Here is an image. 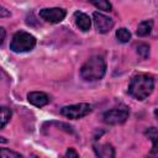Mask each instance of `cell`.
I'll list each match as a JSON object with an SVG mask.
<instances>
[{
    "label": "cell",
    "mask_w": 158,
    "mask_h": 158,
    "mask_svg": "<svg viewBox=\"0 0 158 158\" xmlns=\"http://www.w3.org/2000/svg\"><path fill=\"white\" fill-rule=\"evenodd\" d=\"M11 115H12V112H11V110L9 107L0 106V130L4 128L7 125V122L11 118Z\"/></svg>",
    "instance_id": "obj_13"
},
{
    "label": "cell",
    "mask_w": 158,
    "mask_h": 158,
    "mask_svg": "<svg viewBox=\"0 0 158 158\" xmlns=\"http://www.w3.org/2000/svg\"><path fill=\"white\" fill-rule=\"evenodd\" d=\"M67 12L60 7H47L40 10V17L49 23H58L64 20Z\"/></svg>",
    "instance_id": "obj_6"
},
{
    "label": "cell",
    "mask_w": 158,
    "mask_h": 158,
    "mask_svg": "<svg viewBox=\"0 0 158 158\" xmlns=\"http://www.w3.org/2000/svg\"><path fill=\"white\" fill-rule=\"evenodd\" d=\"M144 135L152 141V153H157V139H158V132L156 127H149L144 131Z\"/></svg>",
    "instance_id": "obj_12"
},
{
    "label": "cell",
    "mask_w": 158,
    "mask_h": 158,
    "mask_svg": "<svg viewBox=\"0 0 158 158\" xmlns=\"http://www.w3.org/2000/svg\"><path fill=\"white\" fill-rule=\"evenodd\" d=\"M65 157H74V158H77V157H79V154L73 148H68V151L65 152Z\"/></svg>",
    "instance_id": "obj_19"
},
{
    "label": "cell",
    "mask_w": 158,
    "mask_h": 158,
    "mask_svg": "<svg viewBox=\"0 0 158 158\" xmlns=\"http://www.w3.org/2000/svg\"><path fill=\"white\" fill-rule=\"evenodd\" d=\"M106 73V63L101 56H93L80 68V77L86 81L102 79Z\"/></svg>",
    "instance_id": "obj_2"
},
{
    "label": "cell",
    "mask_w": 158,
    "mask_h": 158,
    "mask_svg": "<svg viewBox=\"0 0 158 158\" xmlns=\"http://www.w3.org/2000/svg\"><path fill=\"white\" fill-rule=\"evenodd\" d=\"M116 38L121 42V43H127L130 40H131V33L127 28L122 27V28H118L116 31Z\"/></svg>",
    "instance_id": "obj_14"
},
{
    "label": "cell",
    "mask_w": 158,
    "mask_h": 158,
    "mask_svg": "<svg viewBox=\"0 0 158 158\" xmlns=\"http://www.w3.org/2000/svg\"><path fill=\"white\" fill-rule=\"evenodd\" d=\"M5 37H6V32H5V30L2 27H0V46L4 43Z\"/></svg>",
    "instance_id": "obj_20"
},
{
    "label": "cell",
    "mask_w": 158,
    "mask_h": 158,
    "mask_svg": "<svg viewBox=\"0 0 158 158\" xmlns=\"http://www.w3.org/2000/svg\"><path fill=\"white\" fill-rule=\"evenodd\" d=\"M36 46V38L28 32L25 31H17L10 42V49L15 53H22L28 52L33 49Z\"/></svg>",
    "instance_id": "obj_3"
},
{
    "label": "cell",
    "mask_w": 158,
    "mask_h": 158,
    "mask_svg": "<svg viewBox=\"0 0 158 158\" xmlns=\"http://www.w3.org/2000/svg\"><path fill=\"white\" fill-rule=\"evenodd\" d=\"M27 100L36 107H43L49 102V96L42 91H31L27 95Z\"/></svg>",
    "instance_id": "obj_8"
},
{
    "label": "cell",
    "mask_w": 158,
    "mask_h": 158,
    "mask_svg": "<svg viewBox=\"0 0 158 158\" xmlns=\"http://www.w3.org/2000/svg\"><path fill=\"white\" fill-rule=\"evenodd\" d=\"M6 142H7V139H6V138L0 137V143H6Z\"/></svg>",
    "instance_id": "obj_21"
},
{
    "label": "cell",
    "mask_w": 158,
    "mask_h": 158,
    "mask_svg": "<svg viewBox=\"0 0 158 158\" xmlns=\"http://www.w3.org/2000/svg\"><path fill=\"white\" fill-rule=\"evenodd\" d=\"M154 89V79L148 74L135 75L128 84V94L136 100L147 99Z\"/></svg>",
    "instance_id": "obj_1"
},
{
    "label": "cell",
    "mask_w": 158,
    "mask_h": 158,
    "mask_svg": "<svg viewBox=\"0 0 158 158\" xmlns=\"http://www.w3.org/2000/svg\"><path fill=\"white\" fill-rule=\"evenodd\" d=\"M152 28H153V20H146L138 25L136 33L139 37H144V36H148L151 33Z\"/></svg>",
    "instance_id": "obj_11"
},
{
    "label": "cell",
    "mask_w": 158,
    "mask_h": 158,
    "mask_svg": "<svg viewBox=\"0 0 158 158\" xmlns=\"http://www.w3.org/2000/svg\"><path fill=\"white\" fill-rule=\"evenodd\" d=\"M93 20H94L95 28L99 33H107L114 27V20L101 12H94Z\"/></svg>",
    "instance_id": "obj_7"
},
{
    "label": "cell",
    "mask_w": 158,
    "mask_h": 158,
    "mask_svg": "<svg viewBox=\"0 0 158 158\" xmlns=\"http://www.w3.org/2000/svg\"><path fill=\"white\" fill-rule=\"evenodd\" d=\"M130 115V110L127 106H120L111 109L102 115V121L107 125H120L123 123Z\"/></svg>",
    "instance_id": "obj_5"
},
{
    "label": "cell",
    "mask_w": 158,
    "mask_h": 158,
    "mask_svg": "<svg viewBox=\"0 0 158 158\" xmlns=\"http://www.w3.org/2000/svg\"><path fill=\"white\" fill-rule=\"evenodd\" d=\"M90 2L99 10H102V11H111L112 6L110 4L109 0H90Z\"/></svg>",
    "instance_id": "obj_15"
},
{
    "label": "cell",
    "mask_w": 158,
    "mask_h": 158,
    "mask_svg": "<svg viewBox=\"0 0 158 158\" xmlns=\"http://www.w3.org/2000/svg\"><path fill=\"white\" fill-rule=\"evenodd\" d=\"M93 110V106L86 102H79V104H73L68 106H63L60 109V114L72 120H78L81 118L86 115H89Z\"/></svg>",
    "instance_id": "obj_4"
},
{
    "label": "cell",
    "mask_w": 158,
    "mask_h": 158,
    "mask_svg": "<svg viewBox=\"0 0 158 158\" xmlns=\"http://www.w3.org/2000/svg\"><path fill=\"white\" fill-rule=\"evenodd\" d=\"M22 156L17 152H14L9 148H1L0 149V158H21Z\"/></svg>",
    "instance_id": "obj_16"
},
{
    "label": "cell",
    "mask_w": 158,
    "mask_h": 158,
    "mask_svg": "<svg viewBox=\"0 0 158 158\" xmlns=\"http://www.w3.org/2000/svg\"><path fill=\"white\" fill-rule=\"evenodd\" d=\"M74 22L75 25L81 30V31H89L90 30V26H91V20L90 17L81 12V11H75L74 12Z\"/></svg>",
    "instance_id": "obj_9"
},
{
    "label": "cell",
    "mask_w": 158,
    "mask_h": 158,
    "mask_svg": "<svg viewBox=\"0 0 158 158\" xmlns=\"http://www.w3.org/2000/svg\"><path fill=\"white\" fill-rule=\"evenodd\" d=\"M94 151H95L96 156L101 157V158H112V157H115V149L109 143L94 144Z\"/></svg>",
    "instance_id": "obj_10"
},
{
    "label": "cell",
    "mask_w": 158,
    "mask_h": 158,
    "mask_svg": "<svg viewBox=\"0 0 158 158\" xmlns=\"http://www.w3.org/2000/svg\"><path fill=\"white\" fill-rule=\"evenodd\" d=\"M9 16H10V11L0 5V17H9Z\"/></svg>",
    "instance_id": "obj_18"
},
{
    "label": "cell",
    "mask_w": 158,
    "mask_h": 158,
    "mask_svg": "<svg viewBox=\"0 0 158 158\" xmlns=\"http://www.w3.org/2000/svg\"><path fill=\"white\" fill-rule=\"evenodd\" d=\"M137 53L142 59H147L149 56V46L146 43H141L137 46Z\"/></svg>",
    "instance_id": "obj_17"
}]
</instances>
